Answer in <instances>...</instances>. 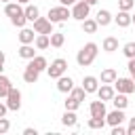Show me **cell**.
Segmentation results:
<instances>
[{
    "instance_id": "cell-34",
    "label": "cell",
    "mask_w": 135,
    "mask_h": 135,
    "mask_svg": "<svg viewBox=\"0 0 135 135\" xmlns=\"http://www.w3.org/2000/svg\"><path fill=\"white\" fill-rule=\"evenodd\" d=\"M135 6V0H118V11H131Z\"/></svg>"
},
{
    "instance_id": "cell-45",
    "label": "cell",
    "mask_w": 135,
    "mask_h": 135,
    "mask_svg": "<svg viewBox=\"0 0 135 135\" xmlns=\"http://www.w3.org/2000/svg\"><path fill=\"white\" fill-rule=\"evenodd\" d=\"M2 70H4V63H2V61H0V74H2Z\"/></svg>"
},
{
    "instance_id": "cell-32",
    "label": "cell",
    "mask_w": 135,
    "mask_h": 135,
    "mask_svg": "<svg viewBox=\"0 0 135 135\" xmlns=\"http://www.w3.org/2000/svg\"><path fill=\"white\" fill-rule=\"evenodd\" d=\"M25 21H27V19H25V15H23V13H19V15L11 17V23H13L15 27H23V25H25Z\"/></svg>"
},
{
    "instance_id": "cell-19",
    "label": "cell",
    "mask_w": 135,
    "mask_h": 135,
    "mask_svg": "<svg viewBox=\"0 0 135 135\" xmlns=\"http://www.w3.org/2000/svg\"><path fill=\"white\" fill-rule=\"evenodd\" d=\"M4 13H6L8 17H15V15L23 13V6H21V4L17 2V0H15V2L11 0V2H6V4H4Z\"/></svg>"
},
{
    "instance_id": "cell-17",
    "label": "cell",
    "mask_w": 135,
    "mask_h": 135,
    "mask_svg": "<svg viewBox=\"0 0 135 135\" xmlns=\"http://www.w3.org/2000/svg\"><path fill=\"white\" fill-rule=\"evenodd\" d=\"M114 21H116L118 27H129L131 25V13L129 11H118V15L114 17Z\"/></svg>"
},
{
    "instance_id": "cell-8",
    "label": "cell",
    "mask_w": 135,
    "mask_h": 135,
    "mask_svg": "<svg viewBox=\"0 0 135 135\" xmlns=\"http://www.w3.org/2000/svg\"><path fill=\"white\" fill-rule=\"evenodd\" d=\"M122 122H124V110L114 108L110 114H105V124L114 127V124H122Z\"/></svg>"
},
{
    "instance_id": "cell-22",
    "label": "cell",
    "mask_w": 135,
    "mask_h": 135,
    "mask_svg": "<svg viewBox=\"0 0 135 135\" xmlns=\"http://www.w3.org/2000/svg\"><path fill=\"white\" fill-rule=\"evenodd\" d=\"M101 46H103L105 53H114V51H118V38L116 36H108V38H103Z\"/></svg>"
},
{
    "instance_id": "cell-21",
    "label": "cell",
    "mask_w": 135,
    "mask_h": 135,
    "mask_svg": "<svg viewBox=\"0 0 135 135\" xmlns=\"http://www.w3.org/2000/svg\"><path fill=\"white\" fill-rule=\"evenodd\" d=\"M49 40H51L53 49H61L63 42H65V34L63 32H53V34H49Z\"/></svg>"
},
{
    "instance_id": "cell-13",
    "label": "cell",
    "mask_w": 135,
    "mask_h": 135,
    "mask_svg": "<svg viewBox=\"0 0 135 135\" xmlns=\"http://www.w3.org/2000/svg\"><path fill=\"white\" fill-rule=\"evenodd\" d=\"M95 21H97L101 27H105V25H110V23L114 21V17H112V13H110V11L101 8V11H97V15H95Z\"/></svg>"
},
{
    "instance_id": "cell-2",
    "label": "cell",
    "mask_w": 135,
    "mask_h": 135,
    "mask_svg": "<svg viewBox=\"0 0 135 135\" xmlns=\"http://www.w3.org/2000/svg\"><path fill=\"white\" fill-rule=\"evenodd\" d=\"M70 17H72V13H70V8L63 6V4L49 8V21H51V23H63V21H68Z\"/></svg>"
},
{
    "instance_id": "cell-38",
    "label": "cell",
    "mask_w": 135,
    "mask_h": 135,
    "mask_svg": "<svg viewBox=\"0 0 135 135\" xmlns=\"http://www.w3.org/2000/svg\"><path fill=\"white\" fill-rule=\"evenodd\" d=\"M127 135H135V116L129 120V127H127Z\"/></svg>"
},
{
    "instance_id": "cell-31",
    "label": "cell",
    "mask_w": 135,
    "mask_h": 135,
    "mask_svg": "<svg viewBox=\"0 0 135 135\" xmlns=\"http://www.w3.org/2000/svg\"><path fill=\"white\" fill-rule=\"evenodd\" d=\"M122 53H124L127 59H133V57H135V42H127V44L122 46Z\"/></svg>"
},
{
    "instance_id": "cell-15",
    "label": "cell",
    "mask_w": 135,
    "mask_h": 135,
    "mask_svg": "<svg viewBox=\"0 0 135 135\" xmlns=\"http://www.w3.org/2000/svg\"><path fill=\"white\" fill-rule=\"evenodd\" d=\"M27 65H32L34 70H38V72H44L46 70V65H49V61H46V57H42V55H34L32 59H30V63Z\"/></svg>"
},
{
    "instance_id": "cell-9",
    "label": "cell",
    "mask_w": 135,
    "mask_h": 135,
    "mask_svg": "<svg viewBox=\"0 0 135 135\" xmlns=\"http://www.w3.org/2000/svg\"><path fill=\"white\" fill-rule=\"evenodd\" d=\"M89 112H91V116H99V118H105V101H101V99H97V101H91V105H89Z\"/></svg>"
},
{
    "instance_id": "cell-36",
    "label": "cell",
    "mask_w": 135,
    "mask_h": 135,
    "mask_svg": "<svg viewBox=\"0 0 135 135\" xmlns=\"http://www.w3.org/2000/svg\"><path fill=\"white\" fill-rule=\"evenodd\" d=\"M112 135H127V129L122 124H114L112 127Z\"/></svg>"
},
{
    "instance_id": "cell-5",
    "label": "cell",
    "mask_w": 135,
    "mask_h": 135,
    "mask_svg": "<svg viewBox=\"0 0 135 135\" xmlns=\"http://www.w3.org/2000/svg\"><path fill=\"white\" fill-rule=\"evenodd\" d=\"M112 86H114V91L124 93V95L135 93V80H133L131 76H129V78H116V80L112 82Z\"/></svg>"
},
{
    "instance_id": "cell-3",
    "label": "cell",
    "mask_w": 135,
    "mask_h": 135,
    "mask_svg": "<svg viewBox=\"0 0 135 135\" xmlns=\"http://www.w3.org/2000/svg\"><path fill=\"white\" fill-rule=\"evenodd\" d=\"M65 70H68V61L61 59V57H57L55 61H51V65H46V74H49V78H55V80H57L59 76H63Z\"/></svg>"
},
{
    "instance_id": "cell-7",
    "label": "cell",
    "mask_w": 135,
    "mask_h": 135,
    "mask_svg": "<svg viewBox=\"0 0 135 135\" xmlns=\"http://www.w3.org/2000/svg\"><path fill=\"white\" fill-rule=\"evenodd\" d=\"M34 23V32L36 34H53V23L49 21V17H38Z\"/></svg>"
},
{
    "instance_id": "cell-23",
    "label": "cell",
    "mask_w": 135,
    "mask_h": 135,
    "mask_svg": "<svg viewBox=\"0 0 135 135\" xmlns=\"http://www.w3.org/2000/svg\"><path fill=\"white\" fill-rule=\"evenodd\" d=\"M34 44H36V49H38V51H44V49H49V46H51L49 34H36V38H34Z\"/></svg>"
},
{
    "instance_id": "cell-1",
    "label": "cell",
    "mask_w": 135,
    "mask_h": 135,
    "mask_svg": "<svg viewBox=\"0 0 135 135\" xmlns=\"http://www.w3.org/2000/svg\"><path fill=\"white\" fill-rule=\"evenodd\" d=\"M97 44L95 42H86L80 51H78V55H76V63L80 65V68H86V65H91L93 61H95V57H97Z\"/></svg>"
},
{
    "instance_id": "cell-18",
    "label": "cell",
    "mask_w": 135,
    "mask_h": 135,
    "mask_svg": "<svg viewBox=\"0 0 135 135\" xmlns=\"http://www.w3.org/2000/svg\"><path fill=\"white\" fill-rule=\"evenodd\" d=\"M38 76H40V72H38V70H34L32 65H25V70H23V80H25L27 84L38 82Z\"/></svg>"
},
{
    "instance_id": "cell-20",
    "label": "cell",
    "mask_w": 135,
    "mask_h": 135,
    "mask_svg": "<svg viewBox=\"0 0 135 135\" xmlns=\"http://www.w3.org/2000/svg\"><path fill=\"white\" fill-rule=\"evenodd\" d=\"M23 15H25V19H27V21H36V19L40 17V8H38L36 4H25Z\"/></svg>"
},
{
    "instance_id": "cell-33",
    "label": "cell",
    "mask_w": 135,
    "mask_h": 135,
    "mask_svg": "<svg viewBox=\"0 0 135 135\" xmlns=\"http://www.w3.org/2000/svg\"><path fill=\"white\" fill-rule=\"evenodd\" d=\"M63 103H65V110H74V112H76V110L80 108V101L74 99V97H70V95H68V99H65Z\"/></svg>"
},
{
    "instance_id": "cell-35",
    "label": "cell",
    "mask_w": 135,
    "mask_h": 135,
    "mask_svg": "<svg viewBox=\"0 0 135 135\" xmlns=\"http://www.w3.org/2000/svg\"><path fill=\"white\" fill-rule=\"evenodd\" d=\"M8 129H11V122H8V118H0V135H4V133H8Z\"/></svg>"
},
{
    "instance_id": "cell-25",
    "label": "cell",
    "mask_w": 135,
    "mask_h": 135,
    "mask_svg": "<svg viewBox=\"0 0 135 135\" xmlns=\"http://www.w3.org/2000/svg\"><path fill=\"white\" fill-rule=\"evenodd\" d=\"M80 23H82V32H84V34H95V32H97V27H99V23H97L95 19H89V17H86V19H82Z\"/></svg>"
},
{
    "instance_id": "cell-46",
    "label": "cell",
    "mask_w": 135,
    "mask_h": 135,
    "mask_svg": "<svg viewBox=\"0 0 135 135\" xmlns=\"http://www.w3.org/2000/svg\"><path fill=\"white\" fill-rule=\"evenodd\" d=\"M131 23H135V15H131Z\"/></svg>"
},
{
    "instance_id": "cell-11",
    "label": "cell",
    "mask_w": 135,
    "mask_h": 135,
    "mask_svg": "<svg viewBox=\"0 0 135 135\" xmlns=\"http://www.w3.org/2000/svg\"><path fill=\"white\" fill-rule=\"evenodd\" d=\"M82 89L86 91V95H89V93H95V91L99 89V78H95V76H84V78H82Z\"/></svg>"
},
{
    "instance_id": "cell-43",
    "label": "cell",
    "mask_w": 135,
    "mask_h": 135,
    "mask_svg": "<svg viewBox=\"0 0 135 135\" xmlns=\"http://www.w3.org/2000/svg\"><path fill=\"white\" fill-rule=\"evenodd\" d=\"M4 59H6V55H4V53H2V51H0V61H2V63H4Z\"/></svg>"
},
{
    "instance_id": "cell-29",
    "label": "cell",
    "mask_w": 135,
    "mask_h": 135,
    "mask_svg": "<svg viewBox=\"0 0 135 135\" xmlns=\"http://www.w3.org/2000/svg\"><path fill=\"white\" fill-rule=\"evenodd\" d=\"M103 127H105V118H99V116L89 118V129H103Z\"/></svg>"
},
{
    "instance_id": "cell-26",
    "label": "cell",
    "mask_w": 135,
    "mask_h": 135,
    "mask_svg": "<svg viewBox=\"0 0 135 135\" xmlns=\"http://www.w3.org/2000/svg\"><path fill=\"white\" fill-rule=\"evenodd\" d=\"M112 103H114V108H118V110H124V108L129 105V99H127V95H124V93H114V97H112Z\"/></svg>"
},
{
    "instance_id": "cell-39",
    "label": "cell",
    "mask_w": 135,
    "mask_h": 135,
    "mask_svg": "<svg viewBox=\"0 0 135 135\" xmlns=\"http://www.w3.org/2000/svg\"><path fill=\"white\" fill-rule=\"evenodd\" d=\"M23 135H38V131L32 129V127H27V129H23Z\"/></svg>"
},
{
    "instance_id": "cell-14",
    "label": "cell",
    "mask_w": 135,
    "mask_h": 135,
    "mask_svg": "<svg viewBox=\"0 0 135 135\" xmlns=\"http://www.w3.org/2000/svg\"><path fill=\"white\" fill-rule=\"evenodd\" d=\"M34 38H36V32L34 30L21 27V32H19V42L21 44H34Z\"/></svg>"
},
{
    "instance_id": "cell-47",
    "label": "cell",
    "mask_w": 135,
    "mask_h": 135,
    "mask_svg": "<svg viewBox=\"0 0 135 135\" xmlns=\"http://www.w3.org/2000/svg\"><path fill=\"white\" fill-rule=\"evenodd\" d=\"M0 2H4V4H6V2H11V0H0Z\"/></svg>"
},
{
    "instance_id": "cell-27",
    "label": "cell",
    "mask_w": 135,
    "mask_h": 135,
    "mask_svg": "<svg viewBox=\"0 0 135 135\" xmlns=\"http://www.w3.org/2000/svg\"><path fill=\"white\" fill-rule=\"evenodd\" d=\"M34 55H36V51H34L32 44H21V46H19V57H21V59H27V61H30Z\"/></svg>"
},
{
    "instance_id": "cell-41",
    "label": "cell",
    "mask_w": 135,
    "mask_h": 135,
    "mask_svg": "<svg viewBox=\"0 0 135 135\" xmlns=\"http://www.w3.org/2000/svg\"><path fill=\"white\" fill-rule=\"evenodd\" d=\"M76 0H59V4H63V6H72Z\"/></svg>"
},
{
    "instance_id": "cell-6",
    "label": "cell",
    "mask_w": 135,
    "mask_h": 135,
    "mask_svg": "<svg viewBox=\"0 0 135 135\" xmlns=\"http://www.w3.org/2000/svg\"><path fill=\"white\" fill-rule=\"evenodd\" d=\"M4 99H6V105H8L11 112H17V110L21 108V91H19V89L11 86V91H8V95H6Z\"/></svg>"
},
{
    "instance_id": "cell-28",
    "label": "cell",
    "mask_w": 135,
    "mask_h": 135,
    "mask_svg": "<svg viewBox=\"0 0 135 135\" xmlns=\"http://www.w3.org/2000/svg\"><path fill=\"white\" fill-rule=\"evenodd\" d=\"M11 86H13V84H11V80H8V78H6L4 74H0V97H2V99H4L6 95H8Z\"/></svg>"
},
{
    "instance_id": "cell-42",
    "label": "cell",
    "mask_w": 135,
    "mask_h": 135,
    "mask_svg": "<svg viewBox=\"0 0 135 135\" xmlns=\"http://www.w3.org/2000/svg\"><path fill=\"white\" fill-rule=\"evenodd\" d=\"M84 2H86V4H91V6H93V4H97V2H99V0H84Z\"/></svg>"
},
{
    "instance_id": "cell-30",
    "label": "cell",
    "mask_w": 135,
    "mask_h": 135,
    "mask_svg": "<svg viewBox=\"0 0 135 135\" xmlns=\"http://www.w3.org/2000/svg\"><path fill=\"white\" fill-rule=\"evenodd\" d=\"M84 95H86V91H84L82 86H74V89L70 91V97H74V99H78L80 103L84 101Z\"/></svg>"
},
{
    "instance_id": "cell-24",
    "label": "cell",
    "mask_w": 135,
    "mask_h": 135,
    "mask_svg": "<svg viewBox=\"0 0 135 135\" xmlns=\"http://www.w3.org/2000/svg\"><path fill=\"white\" fill-rule=\"evenodd\" d=\"M61 122H63V127H76V122H78L76 112L74 110H65L63 116H61Z\"/></svg>"
},
{
    "instance_id": "cell-40",
    "label": "cell",
    "mask_w": 135,
    "mask_h": 135,
    "mask_svg": "<svg viewBox=\"0 0 135 135\" xmlns=\"http://www.w3.org/2000/svg\"><path fill=\"white\" fill-rule=\"evenodd\" d=\"M6 112H8V105H6V103H0V118L6 116Z\"/></svg>"
},
{
    "instance_id": "cell-44",
    "label": "cell",
    "mask_w": 135,
    "mask_h": 135,
    "mask_svg": "<svg viewBox=\"0 0 135 135\" xmlns=\"http://www.w3.org/2000/svg\"><path fill=\"white\" fill-rule=\"evenodd\" d=\"M17 2H19V4H30L32 0H17Z\"/></svg>"
},
{
    "instance_id": "cell-10",
    "label": "cell",
    "mask_w": 135,
    "mask_h": 135,
    "mask_svg": "<svg viewBox=\"0 0 135 135\" xmlns=\"http://www.w3.org/2000/svg\"><path fill=\"white\" fill-rule=\"evenodd\" d=\"M72 89H74V80H72L70 76L63 74V76L57 78V91H59V93H70Z\"/></svg>"
},
{
    "instance_id": "cell-37",
    "label": "cell",
    "mask_w": 135,
    "mask_h": 135,
    "mask_svg": "<svg viewBox=\"0 0 135 135\" xmlns=\"http://www.w3.org/2000/svg\"><path fill=\"white\" fill-rule=\"evenodd\" d=\"M127 70H129L131 78L135 80V57H133V59H129V63H127Z\"/></svg>"
},
{
    "instance_id": "cell-16",
    "label": "cell",
    "mask_w": 135,
    "mask_h": 135,
    "mask_svg": "<svg viewBox=\"0 0 135 135\" xmlns=\"http://www.w3.org/2000/svg\"><path fill=\"white\" fill-rule=\"evenodd\" d=\"M116 78H118L116 70H114V68H105V70L101 72V76H99V82H101V84H112Z\"/></svg>"
},
{
    "instance_id": "cell-4",
    "label": "cell",
    "mask_w": 135,
    "mask_h": 135,
    "mask_svg": "<svg viewBox=\"0 0 135 135\" xmlns=\"http://www.w3.org/2000/svg\"><path fill=\"white\" fill-rule=\"evenodd\" d=\"M72 19H76V21H82V19H86L89 17V13H91V4H86L84 0H76L74 4H72Z\"/></svg>"
},
{
    "instance_id": "cell-12",
    "label": "cell",
    "mask_w": 135,
    "mask_h": 135,
    "mask_svg": "<svg viewBox=\"0 0 135 135\" xmlns=\"http://www.w3.org/2000/svg\"><path fill=\"white\" fill-rule=\"evenodd\" d=\"M95 93L99 95V99H101V101H112V97H114V93H116V91H114V86H112V84H101Z\"/></svg>"
}]
</instances>
